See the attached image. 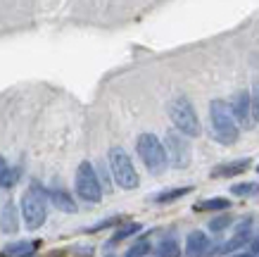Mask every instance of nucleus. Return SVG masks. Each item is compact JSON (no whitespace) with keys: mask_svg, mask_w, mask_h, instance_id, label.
Here are the masks:
<instances>
[{"mask_svg":"<svg viewBox=\"0 0 259 257\" xmlns=\"http://www.w3.org/2000/svg\"><path fill=\"white\" fill-rule=\"evenodd\" d=\"M209 119H212V131L214 138L224 143V145H231L236 143L238 136H240V129H238L236 115L226 100H212L209 105Z\"/></svg>","mask_w":259,"mask_h":257,"instance_id":"nucleus-1","label":"nucleus"},{"mask_svg":"<svg viewBox=\"0 0 259 257\" xmlns=\"http://www.w3.org/2000/svg\"><path fill=\"white\" fill-rule=\"evenodd\" d=\"M48 193L38 183H31L29 191L24 193L22 198V217H24V224L29 226V229H38L43 226L48 217Z\"/></svg>","mask_w":259,"mask_h":257,"instance_id":"nucleus-2","label":"nucleus"},{"mask_svg":"<svg viewBox=\"0 0 259 257\" xmlns=\"http://www.w3.org/2000/svg\"><path fill=\"white\" fill-rule=\"evenodd\" d=\"M138 155L150 169V174H162L169 164L164 143L155 133H141L138 136Z\"/></svg>","mask_w":259,"mask_h":257,"instance_id":"nucleus-3","label":"nucleus"},{"mask_svg":"<svg viewBox=\"0 0 259 257\" xmlns=\"http://www.w3.org/2000/svg\"><path fill=\"white\" fill-rule=\"evenodd\" d=\"M169 117H171L174 126L179 129L181 133H186V136H200L202 133V126H200V119H197L195 109L190 105V100L186 95H179V98H174L169 102Z\"/></svg>","mask_w":259,"mask_h":257,"instance_id":"nucleus-4","label":"nucleus"},{"mask_svg":"<svg viewBox=\"0 0 259 257\" xmlns=\"http://www.w3.org/2000/svg\"><path fill=\"white\" fill-rule=\"evenodd\" d=\"M110 169L114 181H117V186H121L124 191H134L138 186V171H136L134 162H131V157L126 155L124 148L110 150Z\"/></svg>","mask_w":259,"mask_h":257,"instance_id":"nucleus-5","label":"nucleus"},{"mask_svg":"<svg viewBox=\"0 0 259 257\" xmlns=\"http://www.w3.org/2000/svg\"><path fill=\"white\" fill-rule=\"evenodd\" d=\"M76 193H79V198L86 200V203H100L102 186H100V179H98V174H95L91 162H81L79 169H76Z\"/></svg>","mask_w":259,"mask_h":257,"instance_id":"nucleus-6","label":"nucleus"},{"mask_svg":"<svg viewBox=\"0 0 259 257\" xmlns=\"http://www.w3.org/2000/svg\"><path fill=\"white\" fill-rule=\"evenodd\" d=\"M164 148H166V157H169V162H171L174 167H179V169L188 167V162H190V148H188V143H186V138H183L181 133H176V131L166 133Z\"/></svg>","mask_w":259,"mask_h":257,"instance_id":"nucleus-7","label":"nucleus"},{"mask_svg":"<svg viewBox=\"0 0 259 257\" xmlns=\"http://www.w3.org/2000/svg\"><path fill=\"white\" fill-rule=\"evenodd\" d=\"M231 109L236 115V122L240 126H250L254 119H252V95L247 91H238L233 98H231Z\"/></svg>","mask_w":259,"mask_h":257,"instance_id":"nucleus-8","label":"nucleus"},{"mask_svg":"<svg viewBox=\"0 0 259 257\" xmlns=\"http://www.w3.org/2000/svg\"><path fill=\"white\" fill-rule=\"evenodd\" d=\"M209 250V238L204 231H193L186 243V255L188 257H204Z\"/></svg>","mask_w":259,"mask_h":257,"instance_id":"nucleus-9","label":"nucleus"},{"mask_svg":"<svg viewBox=\"0 0 259 257\" xmlns=\"http://www.w3.org/2000/svg\"><path fill=\"white\" fill-rule=\"evenodd\" d=\"M38 243L36 241H19V243H10L0 250V257H29L36 252Z\"/></svg>","mask_w":259,"mask_h":257,"instance_id":"nucleus-10","label":"nucleus"},{"mask_svg":"<svg viewBox=\"0 0 259 257\" xmlns=\"http://www.w3.org/2000/svg\"><path fill=\"white\" fill-rule=\"evenodd\" d=\"M250 167V160H233V162H226V164H219L212 169V176L214 179H226V176H236V174H243L245 169Z\"/></svg>","mask_w":259,"mask_h":257,"instance_id":"nucleus-11","label":"nucleus"},{"mask_svg":"<svg viewBox=\"0 0 259 257\" xmlns=\"http://www.w3.org/2000/svg\"><path fill=\"white\" fill-rule=\"evenodd\" d=\"M48 198H50V203L55 205L60 212H67V214H74V212H76V203L71 200V195L67 193V191H62V188H53V191L48 193Z\"/></svg>","mask_w":259,"mask_h":257,"instance_id":"nucleus-12","label":"nucleus"},{"mask_svg":"<svg viewBox=\"0 0 259 257\" xmlns=\"http://www.w3.org/2000/svg\"><path fill=\"white\" fill-rule=\"evenodd\" d=\"M17 226H19L17 207L12 203H8L5 207H3V214H0V231H3V234H15Z\"/></svg>","mask_w":259,"mask_h":257,"instance_id":"nucleus-13","label":"nucleus"},{"mask_svg":"<svg viewBox=\"0 0 259 257\" xmlns=\"http://www.w3.org/2000/svg\"><path fill=\"white\" fill-rule=\"evenodd\" d=\"M17 176H19V169H12V167L8 164V160L0 155V186L12 188L17 183Z\"/></svg>","mask_w":259,"mask_h":257,"instance_id":"nucleus-14","label":"nucleus"},{"mask_svg":"<svg viewBox=\"0 0 259 257\" xmlns=\"http://www.w3.org/2000/svg\"><path fill=\"white\" fill-rule=\"evenodd\" d=\"M231 203L226 198H209V200H202V203L195 205L197 212H217V210H228Z\"/></svg>","mask_w":259,"mask_h":257,"instance_id":"nucleus-15","label":"nucleus"},{"mask_svg":"<svg viewBox=\"0 0 259 257\" xmlns=\"http://www.w3.org/2000/svg\"><path fill=\"white\" fill-rule=\"evenodd\" d=\"M190 188L183 186V188H169V191H162V193L152 195V200L155 203H171V200H179V198H183V195H188Z\"/></svg>","mask_w":259,"mask_h":257,"instance_id":"nucleus-16","label":"nucleus"},{"mask_svg":"<svg viewBox=\"0 0 259 257\" xmlns=\"http://www.w3.org/2000/svg\"><path fill=\"white\" fill-rule=\"evenodd\" d=\"M157 257H181V248L174 238H164L157 245Z\"/></svg>","mask_w":259,"mask_h":257,"instance_id":"nucleus-17","label":"nucleus"},{"mask_svg":"<svg viewBox=\"0 0 259 257\" xmlns=\"http://www.w3.org/2000/svg\"><path fill=\"white\" fill-rule=\"evenodd\" d=\"M141 231V224H126V226H121L117 234L112 236V243H119V241H124V238H128V236H134V234H138Z\"/></svg>","mask_w":259,"mask_h":257,"instance_id":"nucleus-18","label":"nucleus"},{"mask_svg":"<svg viewBox=\"0 0 259 257\" xmlns=\"http://www.w3.org/2000/svg\"><path fill=\"white\" fill-rule=\"evenodd\" d=\"M228 224H231V217H228V214H221V217H217V219H212V222H209V231L219 234V231H224Z\"/></svg>","mask_w":259,"mask_h":257,"instance_id":"nucleus-19","label":"nucleus"},{"mask_svg":"<svg viewBox=\"0 0 259 257\" xmlns=\"http://www.w3.org/2000/svg\"><path fill=\"white\" fill-rule=\"evenodd\" d=\"M231 191L236 195H254V193H259V186L257 183H238V186H233Z\"/></svg>","mask_w":259,"mask_h":257,"instance_id":"nucleus-20","label":"nucleus"},{"mask_svg":"<svg viewBox=\"0 0 259 257\" xmlns=\"http://www.w3.org/2000/svg\"><path fill=\"white\" fill-rule=\"evenodd\" d=\"M252 119L259 122V81L252 86Z\"/></svg>","mask_w":259,"mask_h":257,"instance_id":"nucleus-21","label":"nucleus"},{"mask_svg":"<svg viewBox=\"0 0 259 257\" xmlns=\"http://www.w3.org/2000/svg\"><path fill=\"white\" fill-rule=\"evenodd\" d=\"M148 250H150V243L148 241H141V243H136L134 248L128 250V255H126V257H143V255H148Z\"/></svg>","mask_w":259,"mask_h":257,"instance_id":"nucleus-22","label":"nucleus"},{"mask_svg":"<svg viewBox=\"0 0 259 257\" xmlns=\"http://www.w3.org/2000/svg\"><path fill=\"white\" fill-rule=\"evenodd\" d=\"M119 219H105V222H100V224H95V226H91L88 231H100V229H107V226H112V224H117Z\"/></svg>","mask_w":259,"mask_h":257,"instance_id":"nucleus-23","label":"nucleus"},{"mask_svg":"<svg viewBox=\"0 0 259 257\" xmlns=\"http://www.w3.org/2000/svg\"><path fill=\"white\" fill-rule=\"evenodd\" d=\"M252 252H257V255H259V238L252 243Z\"/></svg>","mask_w":259,"mask_h":257,"instance_id":"nucleus-24","label":"nucleus"},{"mask_svg":"<svg viewBox=\"0 0 259 257\" xmlns=\"http://www.w3.org/2000/svg\"><path fill=\"white\" fill-rule=\"evenodd\" d=\"M257 171H259V167H257Z\"/></svg>","mask_w":259,"mask_h":257,"instance_id":"nucleus-25","label":"nucleus"},{"mask_svg":"<svg viewBox=\"0 0 259 257\" xmlns=\"http://www.w3.org/2000/svg\"><path fill=\"white\" fill-rule=\"evenodd\" d=\"M257 257H259V255H257Z\"/></svg>","mask_w":259,"mask_h":257,"instance_id":"nucleus-26","label":"nucleus"}]
</instances>
